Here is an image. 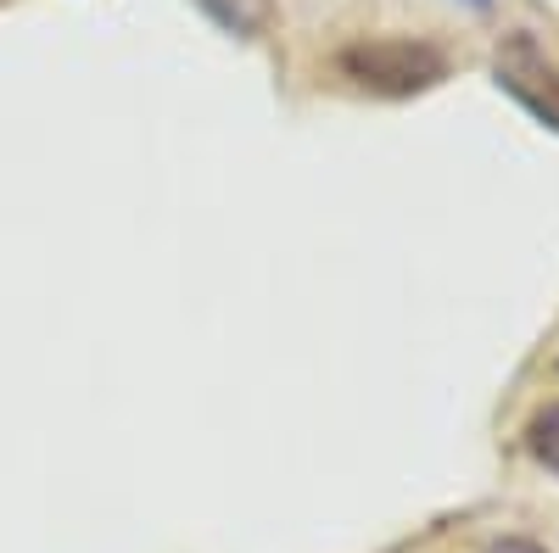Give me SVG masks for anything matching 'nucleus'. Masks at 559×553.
Here are the masks:
<instances>
[{
	"instance_id": "obj_1",
	"label": "nucleus",
	"mask_w": 559,
	"mask_h": 553,
	"mask_svg": "<svg viewBox=\"0 0 559 553\" xmlns=\"http://www.w3.org/2000/svg\"><path fill=\"white\" fill-rule=\"evenodd\" d=\"M336 68L369 89V96H386V101H403V96H426L448 79V57L437 51L431 39H353L347 51L336 57Z\"/></svg>"
},
{
	"instance_id": "obj_2",
	"label": "nucleus",
	"mask_w": 559,
	"mask_h": 553,
	"mask_svg": "<svg viewBox=\"0 0 559 553\" xmlns=\"http://www.w3.org/2000/svg\"><path fill=\"white\" fill-rule=\"evenodd\" d=\"M492 79L515 96L537 123H548L559 134V62L543 51L532 34H509L492 51Z\"/></svg>"
},
{
	"instance_id": "obj_3",
	"label": "nucleus",
	"mask_w": 559,
	"mask_h": 553,
	"mask_svg": "<svg viewBox=\"0 0 559 553\" xmlns=\"http://www.w3.org/2000/svg\"><path fill=\"white\" fill-rule=\"evenodd\" d=\"M526 453L537 458L543 470L559 476V402H543L532 420H526Z\"/></svg>"
},
{
	"instance_id": "obj_4",
	"label": "nucleus",
	"mask_w": 559,
	"mask_h": 553,
	"mask_svg": "<svg viewBox=\"0 0 559 553\" xmlns=\"http://www.w3.org/2000/svg\"><path fill=\"white\" fill-rule=\"evenodd\" d=\"M202 7L229 28V34H252L263 23V0H202Z\"/></svg>"
},
{
	"instance_id": "obj_5",
	"label": "nucleus",
	"mask_w": 559,
	"mask_h": 553,
	"mask_svg": "<svg viewBox=\"0 0 559 553\" xmlns=\"http://www.w3.org/2000/svg\"><path fill=\"white\" fill-rule=\"evenodd\" d=\"M487 553H548V548H537V542H526V537H503V542H492Z\"/></svg>"
},
{
	"instance_id": "obj_6",
	"label": "nucleus",
	"mask_w": 559,
	"mask_h": 553,
	"mask_svg": "<svg viewBox=\"0 0 559 553\" xmlns=\"http://www.w3.org/2000/svg\"><path fill=\"white\" fill-rule=\"evenodd\" d=\"M471 7H487V0H471Z\"/></svg>"
}]
</instances>
